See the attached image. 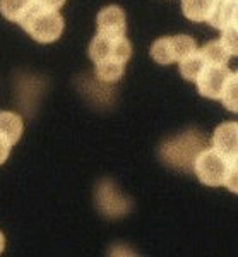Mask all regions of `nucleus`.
Instances as JSON below:
<instances>
[{
    "mask_svg": "<svg viewBox=\"0 0 238 257\" xmlns=\"http://www.w3.org/2000/svg\"><path fill=\"white\" fill-rule=\"evenodd\" d=\"M18 24L38 43H53V41H57L64 33L65 26L60 12L45 9L41 6H36L35 2L28 9L26 14L21 18Z\"/></svg>",
    "mask_w": 238,
    "mask_h": 257,
    "instance_id": "1",
    "label": "nucleus"
},
{
    "mask_svg": "<svg viewBox=\"0 0 238 257\" xmlns=\"http://www.w3.org/2000/svg\"><path fill=\"white\" fill-rule=\"evenodd\" d=\"M238 160H226L223 155H219L216 149L212 148H204L197 153V156L194 158L192 168H194L195 175L204 185L209 187H221L224 184V178L231 163H235Z\"/></svg>",
    "mask_w": 238,
    "mask_h": 257,
    "instance_id": "2",
    "label": "nucleus"
},
{
    "mask_svg": "<svg viewBox=\"0 0 238 257\" xmlns=\"http://www.w3.org/2000/svg\"><path fill=\"white\" fill-rule=\"evenodd\" d=\"M200 149H204V138L199 132H185L165 144L161 148V156L166 163L177 168H190L194 158Z\"/></svg>",
    "mask_w": 238,
    "mask_h": 257,
    "instance_id": "3",
    "label": "nucleus"
},
{
    "mask_svg": "<svg viewBox=\"0 0 238 257\" xmlns=\"http://www.w3.org/2000/svg\"><path fill=\"white\" fill-rule=\"evenodd\" d=\"M197 50V43L194 38L187 35L177 36H165V38L156 40L151 45V57L154 62L160 65H168L173 62H180L187 55L194 53Z\"/></svg>",
    "mask_w": 238,
    "mask_h": 257,
    "instance_id": "4",
    "label": "nucleus"
},
{
    "mask_svg": "<svg viewBox=\"0 0 238 257\" xmlns=\"http://www.w3.org/2000/svg\"><path fill=\"white\" fill-rule=\"evenodd\" d=\"M89 57L94 64L103 60H116L127 64V60L132 57V45L125 36L106 38L103 35H96L89 43Z\"/></svg>",
    "mask_w": 238,
    "mask_h": 257,
    "instance_id": "5",
    "label": "nucleus"
},
{
    "mask_svg": "<svg viewBox=\"0 0 238 257\" xmlns=\"http://www.w3.org/2000/svg\"><path fill=\"white\" fill-rule=\"evenodd\" d=\"M231 74L233 70H229L226 65H206L195 81L199 93L204 98L219 99Z\"/></svg>",
    "mask_w": 238,
    "mask_h": 257,
    "instance_id": "6",
    "label": "nucleus"
},
{
    "mask_svg": "<svg viewBox=\"0 0 238 257\" xmlns=\"http://www.w3.org/2000/svg\"><path fill=\"white\" fill-rule=\"evenodd\" d=\"M96 26H98V35L106 38H122L127 31V18L124 9L118 6L105 7L96 18Z\"/></svg>",
    "mask_w": 238,
    "mask_h": 257,
    "instance_id": "7",
    "label": "nucleus"
},
{
    "mask_svg": "<svg viewBox=\"0 0 238 257\" xmlns=\"http://www.w3.org/2000/svg\"><path fill=\"white\" fill-rule=\"evenodd\" d=\"M212 149L226 160H238V125L236 122H224L216 127L212 134Z\"/></svg>",
    "mask_w": 238,
    "mask_h": 257,
    "instance_id": "8",
    "label": "nucleus"
},
{
    "mask_svg": "<svg viewBox=\"0 0 238 257\" xmlns=\"http://www.w3.org/2000/svg\"><path fill=\"white\" fill-rule=\"evenodd\" d=\"M207 24L216 30H224L236 24V0H216L214 11L207 19Z\"/></svg>",
    "mask_w": 238,
    "mask_h": 257,
    "instance_id": "9",
    "label": "nucleus"
},
{
    "mask_svg": "<svg viewBox=\"0 0 238 257\" xmlns=\"http://www.w3.org/2000/svg\"><path fill=\"white\" fill-rule=\"evenodd\" d=\"M182 12L194 23H207L214 11L216 0H180Z\"/></svg>",
    "mask_w": 238,
    "mask_h": 257,
    "instance_id": "10",
    "label": "nucleus"
},
{
    "mask_svg": "<svg viewBox=\"0 0 238 257\" xmlns=\"http://www.w3.org/2000/svg\"><path fill=\"white\" fill-rule=\"evenodd\" d=\"M24 131L23 118L14 111H0V136L9 141L11 146L21 139Z\"/></svg>",
    "mask_w": 238,
    "mask_h": 257,
    "instance_id": "11",
    "label": "nucleus"
},
{
    "mask_svg": "<svg viewBox=\"0 0 238 257\" xmlns=\"http://www.w3.org/2000/svg\"><path fill=\"white\" fill-rule=\"evenodd\" d=\"M197 50L207 65H226L229 57H231L219 40L209 41V43H206L202 48H197Z\"/></svg>",
    "mask_w": 238,
    "mask_h": 257,
    "instance_id": "12",
    "label": "nucleus"
},
{
    "mask_svg": "<svg viewBox=\"0 0 238 257\" xmlns=\"http://www.w3.org/2000/svg\"><path fill=\"white\" fill-rule=\"evenodd\" d=\"M206 62L204 59L200 57L199 50H195L194 53H190V55H187L185 59H182L178 62V69H180V74L183 77H185L187 81H192L195 82L199 77V74L202 72V69L206 67Z\"/></svg>",
    "mask_w": 238,
    "mask_h": 257,
    "instance_id": "13",
    "label": "nucleus"
},
{
    "mask_svg": "<svg viewBox=\"0 0 238 257\" xmlns=\"http://www.w3.org/2000/svg\"><path fill=\"white\" fill-rule=\"evenodd\" d=\"M96 77L101 82H116L125 72V64L116 60H103L96 64Z\"/></svg>",
    "mask_w": 238,
    "mask_h": 257,
    "instance_id": "14",
    "label": "nucleus"
},
{
    "mask_svg": "<svg viewBox=\"0 0 238 257\" xmlns=\"http://www.w3.org/2000/svg\"><path fill=\"white\" fill-rule=\"evenodd\" d=\"M33 6V0H0V14L11 23H19Z\"/></svg>",
    "mask_w": 238,
    "mask_h": 257,
    "instance_id": "15",
    "label": "nucleus"
},
{
    "mask_svg": "<svg viewBox=\"0 0 238 257\" xmlns=\"http://www.w3.org/2000/svg\"><path fill=\"white\" fill-rule=\"evenodd\" d=\"M221 101L229 111H238V76L233 72L224 86L223 93H221Z\"/></svg>",
    "mask_w": 238,
    "mask_h": 257,
    "instance_id": "16",
    "label": "nucleus"
},
{
    "mask_svg": "<svg viewBox=\"0 0 238 257\" xmlns=\"http://www.w3.org/2000/svg\"><path fill=\"white\" fill-rule=\"evenodd\" d=\"M219 41L223 43V47L228 50L229 55H236L238 53V43H236V24L228 26L224 30H221V38Z\"/></svg>",
    "mask_w": 238,
    "mask_h": 257,
    "instance_id": "17",
    "label": "nucleus"
},
{
    "mask_svg": "<svg viewBox=\"0 0 238 257\" xmlns=\"http://www.w3.org/2000/svg\"><path fill=\"white\" fill-rule=\"evenodd\" d=\"M236 177H238V167H236V161L235 163H231V167H229L228 173H226V178H224V187L231 190L233 194L238 192V184H236Z\"/></svg>",
    "mask_w": 238,
    "mask_h": 257,
    "instance_id": "18",
    "label": "nucleus"
},
{
    "mask_svg": "<svg viewBox=\"0 0 238 257\" xmlns=\"http://www.w3.org/2000/svg\"><path fill=\"white\" fill-rule=\"evenodd\" d=\"M36 6H41L45 9H52V11H58L62 6L65 4V0H33Z\"/></svg>",
    "mask_w": 238,
    "mask_h": 257,
    "instance_id": "19",
    "label": "nucleus"
},
{
    "mask_svg": "<svg viewBox=\"0 0 238 257\" xmlns=\"http://www.w3.org/2000/svg\"><path fill=\"white\" fill-rule=\"evenodd\" d=\"M11 144H9V141H7L6 138H2L0 136V165L4 163L7 158H9V153H11Z\"/></svg>",
    "mask_w": 238,
    "mask_h": 257,
    "instance_id": "20",
    "label": "nucleus"
},
{
    "mask_svg": "<svg viewBox=\"0 0 238 257\" xmlns=\"http://www.w3.org/2000/svg\"><path fill=\"white\" fill-rule=\"evenodd\" d=\"M4 248H6V237H4V233L0 231V254L4 252Z\"/></svg>",
    "mask_w": 238,
    "mask_h": 257,
    "instance_id": "21",
    "label": "nucleus"
}]
</instances>
